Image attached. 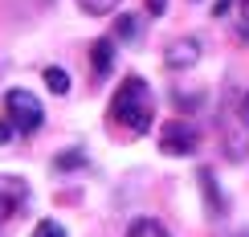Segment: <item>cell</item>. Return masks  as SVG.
Listing matches in <instances>:
<instances>
[{
    "instance_id": "10",
    "label": "cell",
    "mask_w": 249,
    "mask_h": 237,
    "mask_svg": "<svg viewBox=\"0 0 249 237\" xmlns=\"http://www.w3.org/2000/svg\"><path fill=\"white\" fill-rule=\"evenodd\" d=\"M78 4H82V13H90V17H107V13L119 8V0H78Z\"/></svg>"
},
{
    "instance_id": "14",
    "label": "cell",
    "mask_w": 249,
    "mask_h": 237,
    "mask_svg": "<svg viewBox=\"0 0 249 237\" xmlns=\"http://www.w3.org/2000/svg\"><path fill=\"white\" fill-rule=\"evenodd\" d=\"M241 41H249V0H241Z\"/></svg>"
},
{
    "instance_id": "13",
    "label": "cell",
    "mask_w": 249,
    "mask_h": 237,
    "mask_svg": "<svg viewBox=\"0 0 249 237\" xmlns=\"http://www.w3.org/2000/svg\"><path fill=\"white\" fill-rule=\"evenodd\" d=\"M74 168H82V151H70V156L61 151L57 156V172H74Z\"/></svg>"
},
{
    "instance_id": "4",
    "label": "cell",
    "mask_w": 249,
    "mask_h": 237,
    "mask_svg": "<svg viewBox=\"0 0 249 237\" xmlns=\"http://www.w3.org/2000/svg\"><path fill=\"white\" fill-rule=\"evenodd\" d=\"M29 197V184L20 180V176H8V172H0V221H8L13 213L25 204Z\"/></svg>"
},
{
    "instance_id": "1",
    "label": "cell",
    "mask_w": 249,
    "mask_h": 237,
    "mask_svg": "<svg viewBox=\"0 0 249 237\" xmlns=\"http://www.w3.org/2000/svg\"><path fill=\"white\" fill-rule=\"evenodd\" d=\"M151 119H155V102H151V86L143 78H123L115 98H110V123L131 135H147L151 131Z\"/></svg>"
},
{
    "instance_id": "5",
    "label": "cell",
    "mask_w": 249,
    "mask_h": 237,
    "mask_svg": "<svg viewBox=\"0 0 249 237\" xmlns=\"http://www.w3.org/2000/svg\"><path fill=\"white\" fill-rule=\"evenodd\" d=\"M200 41L196 37H180V41H172L168 49H163V61H168L172 70H188V66H196V61H200Z\"/></svg>"
},
{
    "instance_id": "15",
    "label": "cell",
    "mask_w": 249,
    "mask_h": 237,
    "mask_svg": "<svg viewBox=\"0 0 249 237\" xmlns=\"http://www.w3.org/2000/svg\"><path fill=\"white\" fill-rule=\"evenodd\" d=\"M13 131H17V127H13V123H8V119L0 123V143H13Z\"/></svg>"
},
{
    "instance_id": "12",
    "label": "cell",
    "mask_w": 249,
    "mask_h": 237,
    "mask_svg": "<svg viewBox=\"0 0 249 237\" xmlns=\"http://www.w3.org/2000/svg\"><path fill=\"white\" fill-rule=\"evenodd\" d=\"M33 237H66V229H61L57 221H37V229H33Z\"/></svg>"
},
{
    "instance_id": "7",
    "label": "cell",
    "mask_w": 249,
    "mask_h": 237,
    "mask_svg": "<svg viewBox=\"0 0 249 237\" xmlns=\"http://www.w3.org/2000/svg\"><path fill=\"white\" fill-rule=\"evenodd\" d=\"M200 184H204V201H209V213L213 217H221L225 213V197H221V188H216V176L209 168H200Z\"/></svg>"
},
{
    "instance_id": "17",
    "label": "cell",
    "mask_w": 249,
    "mask_h": 237,
    "mask_svg": "<svg viewBox=\"0 0 249 237\" xmlns=\"http://www.w3.org/2000/svg\"><path fill=\"white\" fill-rule=\"evenodd\" d=\"M229 4H233V0H216V4H213V13H216V17H225V13H229Z\"/></svg>"
},
{
    "instance_id": "6",
    "label": "cell",
    "mask_w": 249,
    "mask_h": 237,
    "mask_svg": "<svg viewBox=\"0 0 249 237\" xmlns=\"http://www.w3.org/2000/svg\"><path fill=\"white\" fill-rule=\"evenodd\" d=\"M90 70H94L98 82L107 78L110 70H115V45H110V41H98V45L90 49Z\"/></svg>"
},
{
    "instance_id": "19",
    "label": "cell",
    "mask_w": 249,
    "mask_h": 237,
    "mask_svg": "<svg viewBox=\"0 0 249 237\" xmlns=\"http://www.w3.org/2000/svg\"><path fill=\"white\" fill-rule=\"evenodd\" d=\"M241 237H249V233H241Z\"/></svg>"
},
{
    "instance_id": "11",
    "label": "cell",
    "mask_w": 249,
    "mask_h": 237,
    "mask_svg": "<svg viewBox=\"0 0 249 237\" xmlns=\"http://www.w3.org/2000/svg\"><path fill=\"white\" fill-rule=\"evenodd\" d=\"M115 33H119V41H139V17H119Z\"/></svg>"
},
{
    "instance_id": "16",
    "label": "cell",
    "mask_w": 249,
    "mask_h": 237,
    "mask_svg": "<svg viewBox=\"0 0 249 237\" xmlns=\"http://www.w3.org/2000/svg\"><path fill=\"white\" fill-rule=\"evenodd\" d=\"M147 13H155V17L168 13V0H147Z\"/></svg>"
},
{
    "instance_id": "2",
    "label": "cell",
    "mask_w": 249,
    "mask_h": 237,
    "mask_svg": "<svg viewBox=\"0 0 249 237\" xmlns=\"http://www.w3.org/2000/svg\"><path fill=\"white\" fill-rule=\"evenodd\" d=\"M4 110H8V123L20 131V135H33V131L45 123V107H41V98H33L29 90L13 86L4 94Z\"/></svg>"
},
{
    "instance_id": "18",
    "label": "cell",
    "mask_w": 249,
    "mask_h": 237,
    "mask_svg": "<svg viewBox=\"0 0 249 237\" xmlns=\"http://www.w3.org/2000/svg\"><path fill=\"white\" fill-rule=\"evenodd\" d=\"M241 119L249 123V94H245V102H241Z\"/></svg>"
},
{
    "instance_id": "9",
    "label": "cell",
    "mask_w": 249,
    "mask_h": 237,
    "mask_svg": "<svg viewBox=\"0 0 249 237\" xmlns=\"http://www.w3.org/2000/svg\"><path fill=\"white\" fill-rule=\"evenodd\" d=\"M45 86L53 90V94H66V90H70V74H66V70H57V66H49L45 70Z\"/></svg>"
},
{
    "instance_id": "8",
    "label": "cell",
    "mask_w": 249,
    "mask_h": 237,
    "mask_svg": "<svg viewBox=\"0 0 249 237\" xmlns=\"http://www.w3.org/2000/svg\"><path fill=\"white\" fill-rule=\"evenodd\" d=\"M127 237H172V233L163 229V221H155V217H139V221H131Z\"/></svg>"
},
{
    "instance_id": "3",
    "label": "cell",
    "mask_w": 249,
    "mask_h": 237,
    "mask_svg": "<svg viewBox=\"0 0 249 237\" xmlns=\"http://www.w3.org/2000/svg\"><path fill=\"white\" fill-rule=\"evenodd\" d=\"M196 147H200V131H196L192 123L172 119V123L160 127V151L163 156H192Z\"/></svg>"
}]
</instances>
